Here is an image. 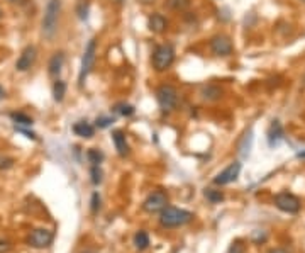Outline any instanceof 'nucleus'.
I'll list each match as a JSON object with an SVG mask.
<instances>
[{
	"instance_id": "1",
	"label": "nucleus",
	"mask_w": 305,
	"mask_h": 253,
	"mask_svg": "<svg viewBox=\"0 0 305 253\" xmlns=\"http://www.w3.org/2000/svg\"><path fill=\"white\" fill-rule=\"evenodd\" d=\"M194 219V214L187 209H180V207H170L167 206L160 214V223L165 228H178Z\"/></svg>"
},
{
	"instance_id": "2",
	"label": "nucleus",
	"mask_w": 305,
	"mask_h": 253,
	"mask_svg": "<svg viewBox=\"0 0 305 253\" xmlns=\"http://www.w3.org/2000/svg\"><path fill=\"white\" fill-rule=\"evenodd\" d=\"M61 2L60 0H49L43 17V34L46 38H53L58 29V19H60Z\"/></svg>"
},
{
	"instance_id": "3",
	"label": "nucleus",
	"mask_w": 305,
	"mask_h": 253,
	"mask_svg": "<svg viewBox=\"0 0 305 253\" xmlns=\"http://www.w3.org/2000/svg\"><path fill=\"white\" fill-rule=\"evenodd\" d=\"M175 61V50L172 44H161L152 53V68L156 72H165Z\"/></svg>"
},
{
	"instance_id": "4",
	"label": "nucleus",
	"mask_w": 305,
	"mask_h": 253,
	"mask_svg": "<svg viewBox=\"0 0 305 253\" xmlns=\"http://www.w3.org/2000/svg\"><path fill=\"white\" fill-rule=\"evenodd\" d=\"M95 56H97V43L95 39H90L85 48L83 58H82V66H80V73H78V85L83 87L85 78L88 77V73L92 72L93 65H95Z\"/></svg>"
},
{
	"instance_id": "5",
	"label": "nucleus",
	"mask_w": 305,
	"mask_h": 253,
	"mask_svg": "<svg viewBox=\"0 0 305 253\" xmlns=\"http://www.w3.org/2000/svg\"><path fill=\"white\" fill-rule=\"evenodd\" d=\"M156 99H158L160 107L165 110V112H170L177 107L178 104V92L173 85H161L156 90Z\"/></svg>"
},
{
	"instance_id": "6",
	"label": "nucleus",
	"mask_w": 305,
	"mask_h": 253,
	"mask_svg": "<svg viewBox=\"0 0 305 253\" xmlns=\"http://www.w3.org/2000/svg\"><path fill=\"white\" fill-rule=\"evenodd\" d=\"M275 206L283 212L295 214L300 211V199L290 192H280L275 195Z\"/></svg>"
},
{
	"instance_id": "7",
	"label": "nucleus",
	"mask_w": 305,
	"mask_h": 253,
	"mask_svg": "<svg viewBox=\"0 0 305 253\" xmlns=\"http://www.w3.org/2000/svg\"><path fill=\"white\" fill-rule=\"evenodd\" d=\"M167 204H168L167 194L161 192V190H156V192H152L144 201L142 209L146 212H158V211H163L165 207H167Z\"/></svg>"
},
{
	"instance_id": "8",
	"label": "nucleus",
	"mask_w": 305,
	"mask_h": 253,
	"mask_svg": "<svg viewBox=\"0 0 305 253\" xmlns=\"http://www.w3.org/2000/svg\"><path fill=\"white\" fill-rule=\"evenodd\" d=\"M210 51L215 56H229L232 53V43L231 39L224 34H217L210 39Z\"/></svg>"
},
{
	"instance_id": "9",
	"label": "nucleus",
	"mask_w": 305,
	"mask_h": 253,
	"mask_svg": "<svg viewBox=\"0 0 305 253\" xmlns=\"http://www.w3.org/2000/svg\"><path fill=\"white\" fill-rule=\"evenodd\" d=\"M239 174H241V163L239 162H234V163H231L229 167L224 168L221 174L215 177L214 184L215 185H227V184H231V182L237 180Z\"/></svg>"
},
{
	"instance_id": "10",
	"label": "nucleus",
	"mask_w": 305,
	"mask_h": 253,
	"mask_svg": "<svg viewBox=\"0 0 305 253\" xmlns=\"http://www.w3.org/2000/svg\"><path fill=\"white\" fill-rule=\"evenodd\" d=\"M53 231L49 229H44V228H38L31 233L29 236V245L34 246V248H48L49 245L53 243Z\"/></svg>"
},
{
	"instance_id": "11",
	"label": "nucleus",
	"mask_w": 305,
	"mask_h": 253,
	"mask_svg": "<svg viewBox=\"0 0 305 253\" xmlns=\"http://www.w3.org/2000/svg\"><path fill=\"white\" fill-rule=\"evenodd\" d=\"M36 56H38V51H36V48L34 46H26L24 50H22L21 56L16 61V68L19 70V72H28L31 66L34 65Z\"/></svg>"
},
{
	"instance_id": "12",
	"label": "nucleus",
	"mask_w": 305,
	"mask_h": 253,
	"mask_svg": "<svg viewBox=\"0 0 305 253\" xmlns=\"http://www.w3.org/2000/svg\"><path fill=\"white\" fill-rule=\"evenodd\" d=\"M283 140V128H281L280 121H271V126L268 130V145L271 146H276L280 141Z\"/></svg>"
},
{
	"instance_id": "13",
	"label": "nucleus",
	"mask_w": 305,
	"mask_h": 253,
	"mask_svg": "<svg viewBox=\"0 0 305 253\" xmlns=\"http://www.w3.org/2000/svg\"><path fill=\"white\" fill-rule=\"evenodd\" d=\"M112 140H114V145H115V150H117V153L120 157H125V155L129 153V145L127 141H125V135L122 131H114L112 133Z\"/></svg>"
},
{
	"instance_id": "14",
	"label": "nucleus",
	"mask_w": 305,
	"mask_h": 253,
	"mask_svg": "<svg viewBox=\"0 0 305 253\" xmlns=\"http://www.w3.org/2000/svg\"><path fill=\"white\" fill-rule=\"evenodd\" d=\"M73 133L80 138H92L95 135V128L87 121H78L73 124Z\"/></svg>"
},
{
	"instance_id": "15",
	"label": "nucleus",
	"mask_w": 305,
	"mask_h": 253,
	"mask_svg": "<svg viewBox=\"0 0 305 253\" xmlns=\"http://www.w3.org/2000/svg\"><path fill=\"white\" fill-rule=\"evenodd\" d=\"M63 63H65V55L63 53H55L53 55V58L49 60V75H53V77H58V75L61 73L63 70Z\"/></svg>"
},
{
	"instance_id": "16",
	"label": "nucleus",
	"mask_w": 305,
	"mask_h": 253,
	"mask_svg": "<svg viewBox=\"0 0 305 253\" xmlns=\"http://www.w3.org/2000/svg\"><path fill=\"white\" fill-rule=\"evenodd\" d=\"M147 28H149L152 33H163L167 29V19H165L161 14H152L147 21Z\"/></svg>"
},
{
	"instance_id": "17",
	"label": "nucleus",
	"mask_w": 305,
	"mask_h": 253,
	"mask_svg": "<svg viewBox=\"0 0 305 253\" xmlns=\"http://www.w3.org/2000/svg\"><path fill=\"white\" fill-rule=\"evenodd\" d=\"M11 119L16 122V126H22V128H29L34 124L33 117H29L28 114H24V112H12Z\"/></svg>"
},
{
	"instance_id": "18",
	"label": "nucleus",
	"mask_w": 305,
	"mask_h": 253,
	"mask_svg": "<svg viewBox=\"0 0 305 253\" xmlns=\"http://www.w3.org/2000/svg\"><path fill=\"white\" fill-rule=\"evenodd\" d=\"M251 146H253V131L249 130V131L243 136V140H241V143H239V153H241V157H248Z\"/></svg>"
},
{
	"instance_id": "19",
	"label": "nucleus",
	"mask_w": 305,
	"mask_h": 253,
	"mask_svg": "<svg viewBox=\"0 0 305 253\" xmlns=\"http://www.w3.org/2000/svg\"><path fill=\"white\" fill-rule=\"evenodd\" d=\"M65 94H66V83L63 80H56L53 83V97H55L56 102H61L65 99Z\"/></svg>"
},
{
	"instance_id": "20",
	"label": "nucleus",
	"mask_w": 305,
	"mask_h": 253,
	"mask_svg": "<svg viewBox=\"0 0 305 253\" xmlns=\"http://www.w3.org/2000/svg\"><path fill=\"white\" fill-rule=\"evenodd\" d=\"M134 245H136L137 250H146L149 246V236H147L146 231H137L134 234Z\"/></svg>"
},
{
	"instance_id": "21",
	"label": "nucleus",
	"mask_w": 305,
	"mask_h": 253,
	"mask_svg": "<svg viewBox=\"0 0 305 253\" xmlns=\"http://www.w3.org/2000/svg\"><path fill=\"white\" fill-rule=\"evenodd\" d=\"M221 88L219 87H214V85H209V87H205L204 90H202V97L204 99H207V100H215V99H219L221 97Z\"/></svg>"
},
{
	"instance_id": "22",
	"label": "nucleus",
	"mask_w": 305,
	"mask_h": 253,
	"mask_svg": "<svg viewBox=\"0 0 305 253\" xmlns=\"http://www.w3.org/2000/svg\"><path fill=\"white\" fill-rule=\"evenodd\" d=\"M204 195H205V197H207L209 201L212 202V204H217V202H221L222 199H224V194L221 192V190H214V189H205Z\"/></svg>"
},
{
	"instance_id": "23",
	"label": "nucleus",
	"mask_w": 305,
	"mask_h": 253,
	"mask_svg": "<svg viewBox=\"0 0 305 253\" xmlns=\"http://www.w3.org/2000/svg\"><path fill=\"white\" fill-rule=\"evenodd\" d=\"M87 158L90 160L92 165H100L102 160H104V155L98 152V150L92 148V150H88V152H87Z\"/></svg>"
},
{
	"instance_id": "24",
	"label": "nucleus",
	"mask_w": 305,
	"mask_h": 253,
	"mask_svg": "<svg viewBox=\"0 0 305 253\" xmlns=\"http://www.w3.org/2000/svg\"><path fill=\"white\" fill-rule=\"evenodd\" d=\"M167 4L173 11H183V9L190 6V0H167Z\"/></svg>"
},
{
	"instance_id": "25",
	"label": "nucleus",
	"mask_w": 305,
	"mask_h": 253,
	"mask_svg": "<svg viewBox=\"0 0 305 253\" xmlns=\"http://www.w3.org/2000/svg\"><path fill=\"white\" fill-rule=\"evenodd\" d=\"M90 175H92V184L93 185H98V184H102V177H104V174H102V170H100V167L98 165H92V170H90Z\"/></svg>"
},
{
	"instance_id": "26",
	"label": "nucleus",
	"mask_w": 305,
	"mask_h": 253,
	"mask_svg": "<svg viewBox=\"0 0 305 253\" xmlns=\"http://www.w3.org/2000/svg\"><path fill=\"white\" fill-rule=\"evenodd\" d=\"M114 110H117V112L122 114V116H132V114L136 112V109H134L131 104H124V102H122V104H117V105H115Z\"/></svg>"
},
{
	"instance_id": "27",
	"label": "nucleus",
	"mask_w": 305,
	"mask_h": 253,
	"mask_svg": "<svg viewBox=\"0 0 305 253\" xmlns=\"http://www.w3.org/2000/svg\"><path fill=\"white\" fill-rule=\"evenodd\" d=\"M246 246L243 245V241L241 239H236V241H232V245L229 246L227 253H244Z\"/></svg>"
},
{
	"instance_id": "28",
	"label": "nucleus",
	"mask_w": 305,
	"mask_h": 253,
	"mask_svg": "<svg viewBox=\"0 0 305 253\" xmlns=\"http://www.w3.org/2000/svg\"><path fill=\"white\" fill-rule=\"evenodd\" d=\"M112 122H114V119H112V117H104V116L97 117V121H95L97 128H100V130H104V128H109Z\"/></svg>"
},
{
	"instance_id": "29",
	"label": "nucleus",
	"mask_w": 305,
	"mask_h": 253,
	"mask_svg": "<svg viewBox=\"0 0 305 253\" xmlns=\"http://www.w3.org/2000/svg\"><path fill=\"white\" fill-rule=\"evenodd\" d=\"M16 128V131L17 133H22V135H26V138H29V140H38V135L33 131H28L26 128H22V126H14Z\"/></svg>"
},
{
	"instance_id": "30",
	"label": "nucleus",
	"mask_w": 305,
	"mask_h": 253,
	"mask_svg": "<svg viewBox=\"0 0 305 253\" xmlns=\"http://www.w3.org/2000/svg\"><path fill=\"white\" fill-rule=\"evenodd\" d=\"M98 209H100V195L95 192L92 195V212H97Z\"/></svg>"
},
{
	"instance_id": "31",
	"label": "nucleus",
	"mask_w": 305,
	"mask_h": 253,
	"mask_svg": "<svg viewBox=\"0 0 305 253\" xmlns=\"http://www.w3.org/2000/svg\"><path fill=\"white\" fill-rule=\"evenodd\" d=\"M7 251H11V241L0 239V253H7Z\"/></svg>"
},
{
	"instance_id": "32",
	"label": "nucleus",
	"mask_w": 305,
	"mask_h": 253,
	"mask_svg": "<svg viewBox=\"0 0 305 253\" xmlns=\"http://www.w3.org/2000/svg\"><path fill=\"white\" fill-rule=\"evenodd\" d=\"M270 253H288V251L283 250V248H273V250H270Z\"/></svg>"
},
{
	"instance_id": "33",
	"label": "nucleus",
	"mask_w": 305,
	"mask_h": 253,
	"mask_svg": "<svg viewBox=\"0 0 305 253\" xmlns=\"http://www.w3.org/2000/svg\"><path fill=\"white\" fill-rule=\"evenodd\" d=\"M2 99H6V90H4V87L0 85V100Z\"/></svg>"
},
{
	"instance_id": "34",
	"label": "nucleus",
	"mask_w": 305,
	"mask_h": 253,
	"mask_svg": "<svg viewBox=\"0 0 305 253\" xmlns=\"http://www.w3.org/2000/svg\"><path fill=\"white\" fill-rule=\"evenodd\" d=\"M2 16H4V12H2V9H0V19H2Z\"/></svg>"
},
{
	"instance_id": "35",
	"label": "nucleus",
	"mask_w": 305,
	"mask_h": 253,
	"mask_svg": "<svg viewBox=\"0 0 305 253\" xmlns=\"http://www.w3.org/2000/svg\"><path fill=\"white\" fill-rule=\"evenodd\" d=\"M302 2H303V4H305V0H302Z\"/></svg>"
}]
</instances>
